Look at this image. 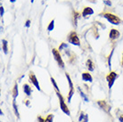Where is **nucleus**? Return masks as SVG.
Returning a JSON list of instances; mask_svg holds the SVG:
<instances>
[{
    "instance_id": "26",
    "label": "nucleus",
    "mask_w": 123,
    "mask_h": 122,
    "mask_svg": "<svg viewBox=\"0 0 123 122\" xmlns=\"http://www.w3.org/2000/svg\"><path fill=\"white\" fill-rule=\"evenodd\" d=\"M23 104H24L27 107H30V106H31V101H30V100H28V99L24 100V101H23Z\"/></svg>"
},
{
    "instance_id": "31",
    "label": "nucleus",
    "mask_w": 123,
    "mask_h": 122,
    "mask_svg": "<svg viewBox=\"0 0 123 122\" xmlns=\"http://www.w3.org/2000/svg\"><path fill=\"white\" fill-rule=\"evenodd\" d=\"M119 121L123 122V114H120V116H119Z\"/></svg>"
},
{
    "instance_id": "8",
    "label": "nucleus",
    "mask_w": 123,
    "mask_h": 122,
    "mask_svg": "<svg viewBox=\"0 0 123 122\" xmlns=\"http://www.w3.org/2000/svg\"><path fill=\"white\" fill-rule=\"evenodd\" d=\"M120 36V31L117 30H115V29H111V30H110V33H109V37H110V39L111 41H113L115 39H118Z\"/></svg>"
},
{
    "instance_id": "2",
    "label": "nucleus",
    "mask_w": 123,
    "mask_h": 122,
    "mask_svg": "<svg viewBox=\"0 0 123 122\" xmlns=\"http://www.w3.org/2000/svg\"><path fill=\"white\" fill-rule=\"evenodd\" d=\"M56 95H57V96H58V98H59L60 108H61V110H62V112L65 113V114L68 115V116H71V111H70V110H69L67 104H65L64 99H63V97H62V95H61V92H56Z\"/></svg>"
},
{
    "instance_id": "24",
    "label": "nucleus",
    "mask_w": 123,
    "mask_h": 122,
    "mask_svg": "<svg viewBox=\"0 0 123 122\" xmlns=\"http://www.w3.org/2000/svg\"><path fill=\"white\" fill-rule=\"evenodd\" d=\"M112 55H113V50L111 52V55L108 56V65H109V68L111 69V56H112Z\"/></svg>"
},
{
    "instance_id": "23",
    "label": "nucleus",
    "mask_w": 123,
    "mask_h": 122,
    "mask_svg": "<svg viewBox=\"0 0 123 122\" xmlns=\"http://www.w3.org/2000/svg\"><path fill=\"white\" fill-rule=\"evenodd\" d=\"M85 117H86V114H85L83 111H81L80 117H79V121H80V122H83L84 119H85Z\"/></svg>"
},
{
    "instance_id": "20",
    "label": "nucleus",
    "mask_w": 123,
    "mask_h": 122,
    "mask_svg": "<svg viewBox=\"0 0 123 122\" xmlns=\"http://www.w3.org/2000/svg\"><path fill=\"white\" fill-rule=\"evenodd\" d=\"M74 95V88L70 89V92H69V95H68V103H71V98Z\"/></svg>"
},
{
    "instance_id": "34",
    "label": "nucleus",
    "mask_w": 123,
    "mask_h": 122,
    "mask_svg": "<svg viewBox=\"0 0 123 122\" xmlns=\"http://www.w3.org/2000/svg\"><path fill=\"white\" fill-rule=\"evenodd\" d=\"M121 66L123 67V54H122V61H121Z\"/></svg>"
},
{
    "instance_id": "22",
    "label": "nucleus",
    "mask_w": 123,
    "mask_h": 122,
    "mask_svg": "<svg viewBox=\"0 0 123 122\" xmlns=\"http://www.w3.org/2000/svg\"><path fill=\"white\" fill-rule=\"evenodd\" d=\"M54 120V114H48L45 119V122H53Z\"/></svg>"
},
{
    "instance_id": "16",
    "label": "nucleus",
    "mask_w": 123,
    "mask_h": 122,
    "mask_svg": "<svg viewBox=\"0 0 123 122\" xmlns=\"http://www.w3.org/2000/svg\"><path fill=\"white\" fill-rule=\"evenodd\" d=\"M80 16H81V14H80V13H79V12H73V24H74V26H75V27L77 26L78 19L80 18Z\"/></svg>"
},
{
    "instance_id": "30",
    "label": "nucleus",
    "mask_w": 123,
    "mask_h": 122,
    "mask_svg": "<svg viewBox=\"0 0 123 122\" xmlns=\"http://www.w3.org/2000/svg\"><path fill=\"white\" fill-rule=\"evenodd\" d=\"M30 25H31V21L30 20H27V21H26V24H25V26L27 28L30 27Z\"/></svg>"
},
{
    "instance_id": "15",
    "label": "nucleus",
    "mask_w": 123,
    "mask_h": 122,
    "mask_svg": "<svg viewBox=\"0 0 123 122\" xmlns=\"http://www.w3.org/2000/svg\"><path fill=\"white\" fill-rule=\"evenodd\" d=\"M18 95H19L18 85H17V84H15V85H14V86H13V89H12V98L15 100L16 98H17V96H18Z\"/></svg>"
},
{
    "instance_id": "1",
    "label": "nucleus",
    "mask_w": 123,
    "mask_h": 122,
    "mask_svg": "<svg viewBox=\"0 0 123 122\" xmlns=\"http://www.w3.org/2000/svg\"><path fill=\"white\" fill-rule=\"evenodd\" d=\"M101 16L105 17L107 21H109L111 23H112L114 25H119L121 22V20L117 15H115L113 13H111V12H105V13L101 14Z\"/></svg>"
},
{
    "instance_id": "21",
    "label": "nucleus",
    "mask_w": 123,
    "mask_h": 122,
    "mask_svg": "<svg viewBox=\"0 0 123 122\" xmlns=\"http://www.w3.org/2000/svg\"><path fill=\"white\" fill-rule=\"evenodd\" d=\"M54 29H55V20H53V21H50L49 25H48V27H47V30L52 31Z\"/></svg>"
},
{
    "instance_id": "4",
    "label": "nucleus",
    "mask_w": 123,
    "mask_h": 122,
    "mask_svg": "<svg viewBox=\"0 0 123 122\" xmlns=\"http://www.w3.org/2000/svg\"><path fill=\"white\" fill-rule=\"evenodd\" d=\"M52 53H53L54 57H55V60L57 64L59 65V67L62 68V69H64V67H65L64 62H63V61H62V58L61 55H60L59 50H57V49H55V48H53Z\"/></svg>"
},
{
    "instance_id": "3",
    "label": "nucleus",
    "mask_w": 123,
    "mask_h": 122,
    "mask_svg": "<svg viewBox=\"0 0 123 122\" xmlns=\"http://www.w3.org/2000/svg\"><path fill=\"white\" fill-rule=\"evenodd\" d=\"M67 39H68V42L70 43V44H72V45H74V46H80V38H79L77 33H76L75 31H71V33L69 34Z\"/></svg>"
},
{
    "instance_id": "32",
    "label": "nucleus",
    "mask_w": 123,
    "mask_h": 122,
    "mask_svg": "<svg viewBox=\"0 0 123 122\" xmlns=\"http://www.w3.org/2000/svg\"><path fill=\"white\" fill-rule=\"evenodd\" d=\"M88 121V115L87 114H86V117H85V119H84L83 122H87Z\"/></svg>"
},
{
    "instance_id": "17",
    "label": "nucleus",
    "mask_w": 123,
    "mask_h": 122,
    "mask_svg": "<svg viewBox=\"0 0 123 122\" xmlns=\"http://www.w3.org/2000/svg\"><path fill=\"white\" fill-rule=\"evenodd\" d=\"M51 82H52V84H53V86H54V88L55 89V91L56 92H60V89H59V87H58V85H57V84H56V82H55V79L53 78V77H51Z\"/></svg>"
},
{
    "instance_id": "13",
    "label": "nucleus",
    "mask_w": 123,
    "mask_h": 122,
    "mask_svg": "<svg viewBox=\"0 0 123 122\" xmlns=\"http://www.w3.org/2000/svg\"><path fill=\"white\" fill-rule=\"evenodd\" d=\"M2 48H3V51L5 54H7L8 53V43L6 39L2 40Z\"/></svg>"
},
{
    "instance_id": "11",
    "label": "nucleus",
    "mask_w": 123,
    "mask_h": 122,
    "mask_svg": "<svg viewBox=\"0 0 123 122\" xmlns=\"http://www.w3.org/2000/svg\"><path fill=\"white\" fill-rule=\"evenodd\" d=\"M22 89H23V92H24V94L27 96H31V93H32V89L28 84H24L23 86H22Z\"/></svg>"
},
{
    "instance_id": "33",
    "label": "nucleus",
    "mask_w": 123,
    "mask_h": 122,
    "mask_svg": "<svg viewBox=\"0 0 123 122\" xmlns=\"http://www.w3.org/2000/svg\"><path fill=\"white\" fill-rule=\"evenodd\" d=\"M15 1H16V0H10V2H11V3H14Z\"/></svg>"
},
{
    "instance_id": "7",
    "label": "nucleus",
    "mask_w": 123,
    "mask_h": 122,
    "mask_svg": "<svg viewBox=\"0 0 123 122\" xmlns=\"http://www.w3.org/2000/svg\"><path fill=\"white\" fill-rule=\"evenodd\" d=\"M29 79H30V81L34 85V86H35L38 91H40L41 89H40V85H39V83H38V80L37 79V77L35 76V74H34L32 71H31V72L29 73Z\"/></svg>"
},
{
    "instance_id": "25",
    "label": "nucleus",
    "mask_w": 123,
    "mask_h": 122,
    "mask_svg": "<svg viewBox=\"0 0 123 122\" xmlns=\"http://www.w3.org/2000/svg\"><path fill=\"white\" fill-rule=\"evenodd\" d=\"M67 47H68L67 44H65V43H62V45L60 46V47H59V51L62 50L63 48H67Z\"/></svg>"
},
{
    "instance_id": "19",
    "label": "nucleus",
    "mask_w": 123,
    "mask_h": 122,
    "mask_svg": "<svg viewBox=\"0 0 123 122\" xmlns=\"http://www.w3.org/2000/svg\"><path fill=\"white\" fill-rule=\"evenodd\" d=\"M78 90H79V92H80V96H81V97H82V98H83V99H84V101L86 102V103H87V102L89 101V100H88V98H87V97H86V95L84 94L83 92L81 91V89H80V87H78Z\"/></svg>"
},
{
    "instance_id": "35",
    "label": "nucleus",
    "mask_w": 123,
    "mask_h": 122,
    "mask_svg": "<svg viewBox=\"0 0 123 122\" xmlns=\"http://www.w3.org/2000/svg\"><path fill=\"white\" fill-rule=\"evenodd\" d=\"M34 2V0H31V3H33Z\"/></svg>"
},
{
    "instance_id": "6",
    "label": "nucleus",
    "mask_w": 123,
    "mask_h": 122,
    "mask_svg": "<svg viewBox=\"0 0 123 122\" xmlns=\"http://www.w3.org/2000/svg\"><path fill=\"white\" fill-rule=\"evenodd\" d=\"M97 104L102 110H104L106 113L108 114L111 113V106L108 104V103L105 100H99L97 101Z\"/></svg>"
},
{
    "instance_id": "14",
    "label": "nucleus",
    "mask_w": 123,
    "mask_h": 122,
    "mask_svg": "<svg viewBox=\"0 0 123 122\" xmlns=\"http://www.w3.org/2000/svg\"><path fill=\"white\" fill-rule=\"evenodd\" d=\"M12 108H13V111H14L15 116L19 119V118H20V114H19L18 107H17V105H16V103H15V100H14V99L12 100Z\"/></svg>"
},
{
    "instance_id": "27",
    "label": "nucleus",
    "mask_w": 123,
    "mask_h": 122,
    "mask_svg": "<svg viewBox=\"0 0 123 122\" xmlns=\"http://www.w3.org/2000/svg\"><path fill=\"white\" fill-rule=\"evenodd\" d=\"M105 4L106 5V6H111V2L110 1V0H105Z\"/></svg>"
},
{
    "instance_id": "9",
    "label": "nucleus",
    "mask_w": 123,
    "mask_h": 122,
    "mask_svg": "<svg viewBox=\"0 0 123 122\" xmlns=\"http://www.w3.org/2000/svg\"><path fill=\"white\" fill-rule=\"evenodd\" d=\"M93 13H94V11L91 7H84L83 12H82V16L84 18H86L88 16L92 15Z\"/></svg>"
},
{
    "instance_id": "28",
    "label": "nucleus",
    "mask_w": 123,
    "mask_h": 122,
    "mask_svg": "<svg viewBox=\"0 0 123 122\" xmlns=\"http://www.w3.org/2000/svg\"><path fill=\"white\" fill-rule=\"evenodd\" d=\"M4 12H5V11H4V7H3V6H1V7H0V15L3 16Z\"/></svg>"
},
{
    "instance_id": "10",
    "label": "nucleus",
    "mask_w": 123,
    "mask_h": 122,
    "mask_svg": "<svg viewBox=\"0 0 123 122\" xmlns=\"http://www.w3.org/2000/svg\"><path fill=\"white\" fill-rule=\"evenodd\" d=\"M81 78H82V80L86 81V82H92L93 81L92 76L88 72H83L82 75H81Z\"/></svg>"
},
{
    "instance_id": "29",
    "label": "nucleus",
    "mask_w": 123,
    "mask_h": 122,
    "mask_svg": "<svg viewBox=\"0 0 123 122\" xmlns=\"http://www.w3.org/2000/svg\"><path fill=\"white\" fill-rule=\"evenodd\" d=\"M37 120H38V122H45V119H43L41 116L37 117Z\"/></svg>"
},
{
    "instance_id": "18",
    "label": "nucleus",
    "mask_w": 123,
    "mask_h": 122,
    "mask_svg": "<svg viewBox=\"0 0 123 122\" xmlns=\"http://www.w3.org/2000/svg\"><path fill=\"white\" fill-rule=\"evenodd\" d=\"M65 76H66V78H67L68 83H69V85H70V89L74 88V87H73V83H72V81H71L70 75H69V74H68L67 72H66V73H65Z\"/></svg>"
},
{
    "instance_id": "5",
    "label": "nucleus",
    "mask_w": 123,
    "mask_h": 122,
    "mask_svg": "<svg viewBox=\"0 0 123 122\" xmlns=\"http://www.w3.org/2000/svg\"><path fill=\"white\" fill-rule=\"evenodd\" d=\"M117 78H118V74L116 71H110V73L106 76V80H107V82H108V86H109L110 89L112 87V85H113L114 82H115V80H116Z\"/></svg>"
},
{
    "instance_id": "12",
    "label": "nucleus",
    "mask_w": 123,
    "mask_h": 122,
    "mask_svg": "<svg viewBox=\"0 0 123 122\" xmlns=\"http://www.w3.org/2000/svg\"><path fill=\"white\" fill-rule=\"evenodd\" d=\"M86 68L88 69V70H89V71H93V70H95V65H94V62H93L90 59L86 61Z\"/></svg>"
}]
</instances>
